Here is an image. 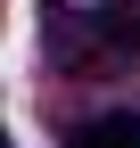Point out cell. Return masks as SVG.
Returning a JSON list of instances; mask_svg holds the SVG:
<instances>
[{"instance_id": "1", "label": "cell", "mask_w": 140, "mask_h": 148, "mask_svg": "<svg viewBox=\"0 0 140 148\" xmlns=\"http://www.w3.org/2000/svg\"><path fill=\"white\" fill-rule=\"evenodd\" d=\"M82 148H140V115H99L82 132Z\"/></svg>"}]
</instances>
